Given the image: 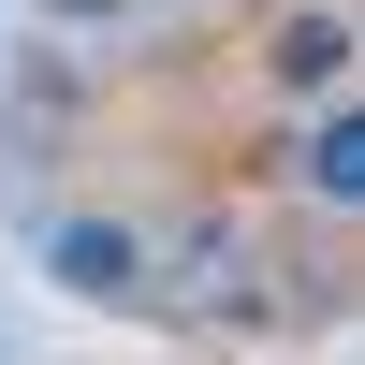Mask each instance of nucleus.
<instances>
[{"instance_id":"f257e3e1","label":"nucleus","mask_w":365,"mask_h":365,"mask_svg":"<svg viewBox=\"0 0 365 365\" xmlns=\"http://www.w3.org/2000/svg\"><path fill=\"white\" fill-rule=\"evenodd\" d=\"M278 307V278H263V249L234 220H205V234H175L161 249V322H205V336H234V322H263Z\"/></svg>"},{"instance_id":"f03ea898","label":"nucleus","mask_w":365,"mask_h":365,"mask_svg":"<svg viewBox=\"0 0 365 365\" xmlns=\"http://www.w3.org/2000/svg\"><path fill=\"white\" fill-rule=\"evenodd\" d=\"M29 249L73 307H161V234H132V220H44Z\"/></svg>"},{"instance_id":"7ed1b4c3","label":"nucleus","mask_w":365,"mask_h":365,"mask_svg":"<svg viewBox=\"0 0 365 365\" xmlns=\"http://www.w3.org/2000/svg\"><path fill=\"white\" fill-rule=\"evenodd\" d=\"M351 58H365V15H336V0H307V15L263 29V73H278V88H336Z\"/></svg>"},{"instance_id":"20e7f679","label":"nucleus","mask_w":365,"mask_h":365,"mask_svg":"<svg viewBox=\"0 0 365 365\" xmlns=\"http://www.w3.org/2000/svg\"><path fill=\"white\" fill-rule=\"evenodd\" d=\"M292 161H307V190H322V205H365V103L307 117V146H292Z\"/></svg>"},{"instance_id":"39448f33","label":"nucleus","mask_w":365,"mask_h":365,"mask_svg":"<svg viewBox=\"0 0 365 365\" xmlns=\"http://www.w3.org/2000/svg\"><path fill=\"white\" fill-rule=\"evenodd\" d=\"M44 15H58V29H103V15H132V0H44Z\"/></svg>"},{"instance_id":"423d86ee","label":"nucleus","mask_w":365,"mask_h":365,"mask_svg":"<svg viewBox=\"0 0 365 365\" xmlns=\"http://www.w3.org/2000/svg\"><path fill=\"white\" fill-rule=\"evenodd\" d=\"M132 15H175V0H132Z\"/></svg>"}]
</instances>
